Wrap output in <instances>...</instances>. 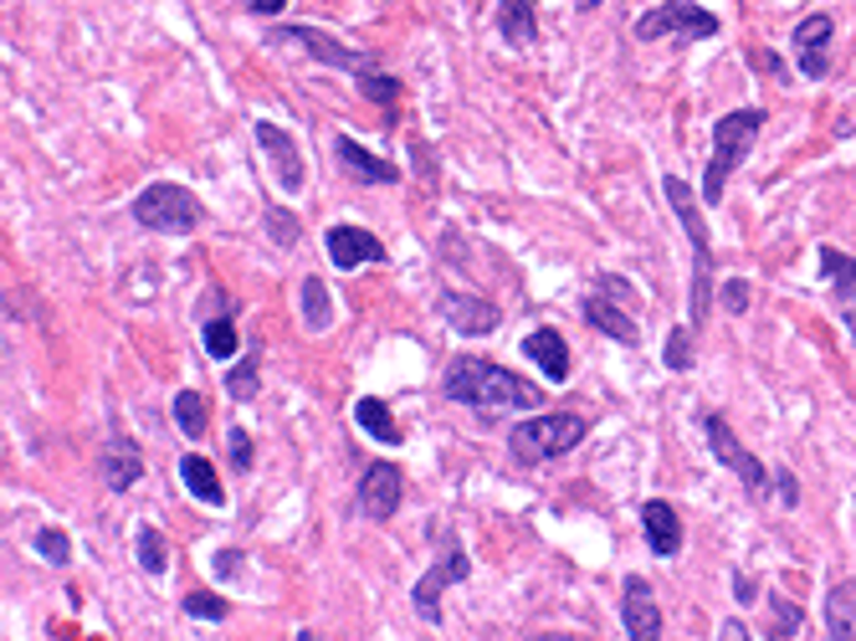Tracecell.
Returning <instances> with one entry per match:
<instances>
[{
  "label": "cell",
  "instance_id": "cell-37",
  "mask_svg": "<svg viewBox=\"0 0 856 641\" xmlns=\"http://www.w3.org/2000/svg\"><path fill=\"white\" fill-rule=\"evenodd\" d=\"M226 447H231V467H237V472H247V467H251V436H247V426H231Z\"/></svg>",
  "mask_w": 856,
  "mask_h": 641
},
{
  "label": "cell",
  "instance_id": "cell-25",
  "mask_svg": "<svg viewBox=\"0 0 856 641\" xmlns=\"http://www.w3.org/2000/svg\"><path fill=\"white\" fill-rule=\"evenodd\" d=\"M826 637L831 641H852L856 637V580L836 585L826 600Z\"/></svg>",
  "mask_w": 856,
  "mask_h": 641
},
{
  "label": "cell",
  "instance_id": "cell-14",
  "mask_svg": "<svg viewBox=\"0 0 856 641\" xmlns=\"http://www.w3.org/2000/svg\"><path fill=\"white\" fill-rule=\"evenodd\" d=\"M436 314L457 328L462 339H473V334H492V328L502 324V308H498V303L473 298V293H442V298H436Z\"/></svg>",
  "mask_w": 856,
  "mask_h": 641
},
{
  "label": "cell",
  "instance_id": "cell-34",
  "mask_svg": "<svg viewBox=\"0 0 856 641\" xmlns=\"http://www.w3.org/2000/svg\"><path fill=\"white\" fill-rule=\"evenodd\" d=\"M769 606H774V627H769V637H800V621H805V611H800L795 600H784L780 590L769 596Z\"/></svg>",
  "mask_w": 856,
  "mask_h": 641
},
{
  "label": "cell",
  "instance_id": "cell-23",
  "mask_svg": "<svg viewBox=\"0 0 856 641\" xmlns=\"http://www.w3.org/2000/svg\"><path fill=\"white\" fill-rule=\"evenodd\" d=\"M355 421H359V432L375 436L380 447H400V442H405V432H400L396 411H390V405H384L380 395H359V401H355Z\"/></svg>",
  "mask_w": 856,
  "mask_h": 641
},
{
  "label": "cell",
  "instance_id": "cell-16",
  "mask_svg": "<svg viewBox=\"0 0 856 641\" xmlns=\"http://www.w3.org/2000/svg\"><path fill=\"white\" fill-rule=\"evenodd\" d=\"M641 529H647V550L657 559H672L682 550V513L667 498H647L641 503Z\"/></svg>",
  "mask_w": 856,
  "mask_h": 641
},
{
  "label": "cell",
  "instance_id": "cell-17",
  "mask_svg": "<svg viewBox=\"0 0 856 641\" xmlns=\"http://www.w3.org/2000/svg\"><path fill=\"white\" fill-rule=\"evenodd\" d=\"M334 160L344 164V175L359 180V185H400V170L390 160H380V154H369L365 144H355L349 134L334 139Z\"/></svg>",
  "mask_w": 856,
  "mask_h": 641
},
{
  "label": "cell",
  "instance_id": "cell-20",
  "mask_svg": "<svg viewBox=\"0 0 856 641\" xmlns=\"http://www.w3.org/2000/svg\"><path fill=\"white\" fill-rule=\"evenodd\" d=\"M523 355L544 370L549 385H560V380H570V344H564L560 328H529V339H523Z\"/></svg>",
  "mask_w": 856,
  "mask_h": 641
},
{
  "label": "cell",
  "instance_id": "cell-41",
  "mask_svg": "<svg viewBox=\"0 0 856 641\" xmlns=\"http://www.w3.org/2000/svg\"><path fill=\"white\" fill-rule=\"evenodd\" d=\"M734 596L744 600V606H749V600L759 596V585H754V580H744V575H734Z\"/></svg>",
  "mask_w": 856,
  "mask_h": 641
},
{
  "label": "cell",
  "instance_id": "cell-12",
  "mask_svg": "<svg viewBox=\"0 0 856 641\" xmlns=\"http://www.w3.org/2000/svg\"><path fill=\"white\" fill-rule=\"evenodd\" d=\"M620 627H626V637H631V641H657V637H662V611H657V596H651L647 575H626Z\"/></svg>",
  "mask_w": 856,
  "mask_h": 641
},
{
  "label": "cell",
  "instance_id": "cell-26",
  "mask_svg": "<svg viewBox=\"0 0 856 641\" xmlns=\"http://www.w3.org/2000/svg\"><path fill=\"white\" fill-rule=\"evenodd\" d=\"M257 390H262V349L251 344L237 370L226 374V395H231L237 405H247V401H257Z\"/></svg>",
  "mask_w": 856,
  "mask_h": 641
},
{
  "label": "cell",
  "instance_id": "cell-22",
  "mask_svg": "<svg viewBox=\"0 0 856 641\" xmlns=\"http://www.w3.org/2000/svg\"><path fill=\"white\" fill-rule=\"evenodd\" d=\"M104 482H108V492H129L133 482L144 478V457H139V447H133L129 436H113L104 447Z\"/></svg>",
  "mask_w": 856,
  "mask_h": 641
},
{
  "label": "cell",
  "instance_id": "cell-35",
  "mask_svg": "<svg viewBox=\"0 0 856 641\" xmlns=\"http://www.w3.org/2000/svg\"><path fill=\"white\" fill-rule=\"evenodd\" d=\"M36 554H42L46 565H67V559H73V539L62 534V529H42V534H36Z\"/></svg>",
  "mask_w": 856,
  "mask_h": 641
},
{
  "label": "cell",
  "instance_id": "cell-8",
  "mask_svg": "<svg viewBox=\"0 0 856 641\" xmlns=\"http://www.w3.org/2000/svg\"><path fill=\"white\" fill-rule=\"evenodd\" d=\"M467 575H473L467 550L446 539L442 554H436V565H431L426 575L415 580V590H411V606H415V616H421V627H442V590H446V585H462Z\"/></svg>",
  "mask_w": 856,
  "mask_h": 641
},
{
  "label": "cell",
  "instance_id": "cell-33",
  "mask_svg": "<svg viewBox=\"0 0 856 641\" xmlns=\"http://www.w3.org/2000/svg\"><path fill=\"white\" fill-rule=\"evenodd\" d=\"M185 616H195V621H226L231 616V606H226V596H216V590H191L185 596Z\"/></svg>",
  "mask_w": 856,
  "mask_h": 641
},
{
  "label": "cell",
  "instance_id": "cell-19",
  "mask_svg": "<svg viewBox=\"0 0 856 641\" xmlns=\"http://www.w3.org/2000/svg\"><path fill=\"white\" fill-rule=\"evenodd\" d=\"M795 52H800V73L805 77H826L831 73V15H805L795 26Z\"/></svg>",
  "mask_w": 856,
  "mask_h": 641
},
{
  "label": "cell",
  "instance_id": "cell-7",
  "mask_svg": "<svg viewBox=\"0 0 856 641\" xmlns=\"http://www.w3.org/2000/svg\"><path fill=\"white\" fill-rule=\"evenodd\" d=\"M267 46H297V52H308L313 62H324V67H339V73L359 77V73H375L380 67V52H359V46H344L334 42L328 31L318 26H272L262 36Z\"/></svg>",
  "mask_w": 856,
  "mask_h": 641
},
{
  "label": "cell",
  "instance_id": "cell-32",
  "mask_svg": "<svg viewBox=\"0 0 856 641\" xmlns=\"http://www.w3.org/2000/svg\"><path fill=\"white\" fill-rule=\"evenodd\" d=\"M662 365L667 370H693V324H682L667 334V349H662Z\"/></svg>",
  "mask_w": 856,
  "mask_h": 641
},
{
  "label": "cell",
  "instance_id": "cell-28",
  "mask_svg": "<svg viewBox=\"0 0 856 641\" xmlns=\"http://www.w3.org/2000/svg\"><path fill=\"white\" fill-rule=\"evenodd\" d=\"M237 314H216V318H206V328H201V344H206V355L210 359H231L241 349V339H237V324H231Z\"/></svg>",
  "mask_w": 856,
  "mask_h": 641
},
{
  "label": "cell",
  "instance_id": "cell-21",
  "mask_svg": "<svg viewBox=\"0 0 856 641\" xmlns=\"http://www.w3.org/2000/svg\"><path fill=\"white\" fill-rule=\"evenodd\" d=\"M498 31L502 42L518 46V52H529V46H539V0H498Z\"/></svg>",
  "mask_w": 856,
  "mask_h": 641
},
{
  "label": "cell",
  "instance_id": "cell-36",
  "mask_svg": "<svg viewBox=\"0 0 856 641\" xmlns=\"http://www.w3.org/2000/svg\"><path fill=\"white\" fill-rule=\"evenodd\" d=\"M267 231L282 241V247H293L297 241V221H293V210H282V206H267Z\"/></svg>",
  "mask_w": 856,
  "mask_h": 641
},
{
  "label": "cell",
  "instance_id": "cell-39",
  "mask_svg": "<svg viewBox=\"0 0 856 641\" xmlns=\"http://www.w3.org/2000/svg\"><path fill=\"white\" fill-rule=\"evenodd\" d=\"M718 298H724L728 314H749V298H754V293H749V283H744V278H734V283H728Z\"/></svg>",
  "mask_w": 856,
  "mask_h": 641
},
{
  "label": "cell",
  "instance_id": "cell-43",
  "mask_svg": "<svg viewBox=\"0 0 856 641\" xmlns=\"http://www.w3.org/2000/svg\"><path fill=\"white\" fill-rule=\"evenodd\" d=\"M579 11H595V6H606V0H575Z\"/></svg>",
  "mask_w": 856,
  "mask_h": 641
},
{
  "label": "cell",
  "instance_id": "cell-6",
  "mask_svg": "<svg viewBox=\"0 0 856 641\" xmlns=\"http://www.w3.org/2000/svg\"><path fill=\"white\" fill-rule=\"evenodd\" d=\"M718 36V15L708 6H693V0H662L651 11L636 15V42H708Z\"/></svg>",
  "mask_w": 856,
  "mask_h": 641
},
{
  "label": "cell",
  "instance_id": "cell-1",
  "mask_svg": "<svg viewBox=\"0 0 856 641\" xmlns=\"http://www.w3.org/2000/svg\"><path fill=\"white\" fill-rule=\"evenodd\" d=\"M442 395L452 405H467L477 416H508V411H539L544 405V390L513 374L508 365L498 359H483V355H457L446 365L442 374Z\"/></svg>",
  "mask_w": 856,
  "mask_h": 641
},
{
  "label": "cell",
  "instance_id": "cell-40",
  "mask_svg": "<svg viewBox=\"0 0 856 641\" xmlns=\"http://www.w3.org/2000/svg\"><path fill=\"white\" fill-rule=\"evenodd\" d=\"M769 488H774V498H780V508H795V498H800V482L790 478V472H774V478H769Z\"/></svg>",
  "mask_w": 856,
  "mask_h": 641
},
{
  "label": "cell",
  "instance_id": "cell-18",
  "mask_svg": "<svg viewBox=\"0 0 856 641\" xmlns=\"http://www.w3.org/2000/svg\"><path fill=\"white\" fill-rule=\"evenodd\" d=\"M821 272L831 278V287H836V314L846 318V328L856 334V257L852 252H842V247H821Z\"/></svg>",
  "mask_w": 856,
  "mask_h": 641
},
{
  "label": "cell",
  "instance_id": "cell-5",
  "mask_svg": "<svg viewBox=\"0 0 856 641\" xmlns=\"http://www.w3.org/2000/svg\"><path fill=\"white\" fill-rule=\"evenodd\" d=\"M759 129H765V108H734V113H724V119L713 123V154H708V175H703V200L708 206L724 200L728 175L749 160Z\"/></svg>",
  "mask_w": 856,
  "mask_h": 641
},
{
  "label": "cell",
  "instance_id": "cell-13",
  "mask_svg": "<svg viewBox=\"0 0 856 641\" xmlns=\"http://www.w3.org/2000/svg\"><path fill=\"white\" fill-rule=\"evenodd\" d=\"M324 247H328V262L339 272H355V268H365V262H384L380 237L365 231V226H328Z\"/></svg>",
  "mask_w": 856,
  "mask_h": 641
},
{
  "label": "cell",
  "instance_id": "cell-29",
  "mask_svg": "<svg viewBox=\"0 0 856 641\" xmlns=\"http://www.w3.org/2000/svg\"><path fill=\"white\" fill-rule=\"evenodd\" d=\"M206 395H201V390H175V426L185 436H206Z\"/></svg>",
  "mask_w": 856,
  "mask_h": 641
},
{
  "label": "cell",
  "instance_id": "cell-9",
  "mask_svg": "<svg viewBox=\"0 0 856 641\" xmlns=\"http://www.w3.org/2000/svg\"><path fill=\"white\" fill-rule=\"evenodd\" d=\"M703 436H708L713 457H718V463H724L728 472H734V478L754 492V498H765V492H769V478H774V472H769V467L759 463V457H754V452L744 447V442H738L734 426H728V421L718 416V411H703Z\"/></svg>",
  "mask_w": 856,
  "mask_h": 641
},
{
  "label": "cell",
  "instance_id": "cell-15",
  "mask_svg": "<svg viewBox=\"0 0 856 641\" xmlns=\"http://www.w3.org/2000/svg\"><path fill=\"white\" fill-rule=\"evenodd\" d=\"M579 318H585L590 328H600L606 339L626 344V349H636V344H641V324L626 314V303H620V298H600V293H590V298L579 303Z\"/></svg>",
  "mask_w": 856,
  "mask_h": 641
},
{
  "label": "cell",
  "instance_id": "cell-30",
  "mask_svg": "<svg viewBox=\"0 0 856 641\" xmlns=\"http://www.w3.org/2000/svg\"><path fill=\"white\" fill-rule=\"evenodd\" d=\"M303 324H308V328H328V324H334V303H328L324 278H303Z\"/></svg>",
  "mask_w": 856,
  "mask_h": 641
},
{
  "label": "cell",
  "instance_id": "cell-2",
  "mask_svg": "<svg viewBox=\"0 0 856 641\" xmlns=\"http://www.w3.org/2000/svg\"><path fill=\"white\" fill-rule=\"evenodd\" d=\"M662 195H667V206L678 210L687 241H693V298H687V324L703 328L708 324V308H713V241H708V226H703V210H697V195L687 191V180L662 175Z\"/></svg>",
  "mask_w": 856,
  "mask_h": 641
},
{
  "label": "cell",
  "instance_id": "cell-10",
  "mask_svg": "<svg viewBox=\"0 0 856 641\" xmlns=\"http://www.w3.org/2000/svg\"><path fill=\"white\" fill-rule=\"evenodd\" d=\"M355 503L359 513H365L369 523H390L400 513V503H405V478H400L396 463H369L365 478H359L355 488Z\"/></svg>",
  "mask_w": 856,
  "mask_h": 641
},
{
  "label": "cell",
  "instance_id": "cell-24",
  "mask_svg": "<svg viewBox=\"0 0 856 641\" xmlns=\"http://www.w3.org/2000/svg\"><path fill=\"white\" fill-rule=\"evenodd\" d=\"M180 482H185L191 498H201V503H210V508L226 503V488H221V478H216V463L201 457V452H185V457H180Z\"/></svg>",
  "mask_w": 856,
  "mask_h": 641
},
{
  "label": "cell",
  "instance_id": "cell-3",
  "mask_svg": "<svg viewBox=\"0 0 856 641\" xmlns=\"http://www.w3.org/2000/svg\"><path fill=\"white\" fill-rule=\"evenodd\" d=\"M585 436H590V421L579 416V411H544V416L518 421L513 432H508V452H513V463L539 467V463L564 457V452H575Z\"/></svg>",
  "mask_w": 856,
  "mask_h": 641
},
{
  "label": "cell",
  "instance_id": "cell-42",
  "mask_svg": "<svg viewBox=\"0 0 856 641\" xmlns=\"http://www.w3.org/2000/svg\"><path fill=\"white\" fill-rule=\"evenodd\" d=\"M282 6H288V0H251V11H257V15H278Z\"/></svg>",
  "mask_w": 856,
  "mask_h": 641
},
{
  "label": "cell",
  "instance_id": "cell-27",
  "mask_svg": "<svg viewBox=\"0 0 856 641\" xmlns=\"http://www.w3.org/2000/svg\"><path fill=\"white\" fill-rule=\"evenodd\" d=\"M133 554H139V569H144V575H164V569H170V539H164L154 523H139V529H133Z\"/></svg>",
  "mask_w": 856,
  "mask_h": 641
},
{
  "label": "cell",
  "instance_id": "cell-4",
  "mask_svg": "<svg viewBox=\"0 0 856 641\" xmlns=\"http://www.w3.org/2000/svg\"><path fill=\"white\" fill-rule=\"evenodd\" d=\"M129 216L144 231H160V237H191L206 221V206H201V195L175 185V180H154V185H144L133 195Z\"/></svg>",
  "mask_w": 856,
  "mask_h": 641
},
{
  "label": "cell",
  "instance_id": "cell-38",
  "mask_svg": "<svg viewBox=\"0 0 856 641\" xmlns=\"http://www.w3.org/2000/svg\"><path fill=\"white\" fill-rule=\"evenodd\" d=\"M241 565H247V554L241 550H221L216 559H210V569H216V580H237Z\"/></svg>",
  "mask_w": 856,
  "mask_h": 641
},
{
  "label": "cell",
  "instance_id": "cell-31",
  "mask_svg": "<svg viewBox=\"0 0 856 641\" xmlns=\"http://www.w3.org/2000/svg\"><path fill=\"white\" fill-rule=\"evenodd\" d=\"M355 83H359V93H365L369 104H380L384 113H396V104H400V83H396V77H384V73H359Z\"/></svg>",
  "mask_w": 856,
  "mask_h": 641
},
{
  "label": "cell",
  "instance_id": "cell-11",
  "mask_svg": "<svg viewBox=\"0 0 856 641\" xmlns=\"http://www.w3.org/2000/svg\"><path fill=\"white\" fill-rule=\"evenodd\" d=\"M257 150L272 160V175H278V185L288 195H297L303 191V180H308V164H303V154H297V139L288 134V129H278V123H267V119H257Z\"/></svg>",
  "mask_w": 856,
  "mask_h": 641
}]
</instances>
